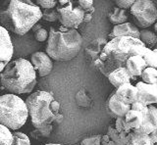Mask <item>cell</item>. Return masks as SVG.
Returning <instances> with one entry per match:
<instances>
[{
	"label": "cell",
	"instance_id": "1",
	"mask_svg": "<svg viewBox=\"0 0 157 145\" xmlns=\"http://www.w3.org/2000/svg\"><path fill=\"white\" fill-rule=\"evenodd\" d=\"M41 18L40 7L32 1L9 0L0 8L1 27L19 35H26Z\"/></svg>",
	"mask_w": 157,
	"mask_h": 145
},
{
	"label": "cell",
	"instance_id": "2",
	"mask_svg": "<svg viewBox=\"0 0 157 145\" xmlns=\"http://www.w3.org/2000/svg\"><path fill=\"white\" fill-rule=\"evenodd\" d=\"M145 45L140 39L128 36L110 39L102 50L94 67L105 76H109L118 68L126 67V62L135 55H140Z\"/></svg>",
	"mask_w": 157,
	"mask_h": 145
},
{
	"label": "cell",
	"instance_id": "3",
	"mask_svg": "<svg viewBox=\"0 0 157 145\" xmlns=\"http://www.w3.org/2000/svg\"><path fill=\"white\" fill-rule=\"evenodd\" d=\"M82 45V37L77 30L63 26L51 27L45 52L52 60L66 62L78 56Z\"/></svg>",
	"mask_w": 157,
	"mask_h": 145
},
{
	"label": "cell",
	"instance_id": "4",
	"mask_svg": "<svg viewBox=\"0 0 157 145\" xmlns=\"http://www.w3.org/2000/svg\"><path fill=\"white\" fill-rule=\"evenodd\" d=\"M0 83L11 94L29 93L36 87V72L31 61L18 58L5 67L0 74Z\"/></svg>",
	"mask_w": 157,
	"mask_h": 145
},
{
	"label": "cell",
	"instance_id": "5",
	"mask_svg": "<svg viewBox=\"0 0 157 145\" xmlns=\"http://www.w3.org/2000/svg\"><path fill=\"white\" fill-rule=\"evenodd\" d=\"M25 102L32 124L36 128L52 125L60 114V103L48 91L37 90L29 95Z\"/></svg>",
	"mask_w": 157,
	"mask_h": 145
},
{
	"label": "cell",
	"instance_id": "6",
	"mask_svg": "<svg viewBox=\"0 0 157 145\" xmlns=\"http://www.w3.org/2000/svg\"><path fill=\"white\" fill-rule=\"evenodd\" d=\"M29 111L26 102L15 94L0 96V125L17 130L26 124Z\"/></svg>",
	"mask_w": 157,
	"mask_h": 145
},
{
	"label": "cell",
	"instance_id": "7",
	"mask_svg": "<svg viewBox=\"0 0 157 145\" xmlns=\"http://www.w3.org/2000/svg\"><path fill=\"white\" fill-rule=\"evenodd\" d=\"M56 9L59 14V22L61 26L77 30L85 20L86 11L78 5V2L71 0H60Z\"/></svg>",
	"mask_w": 157,
	"mask_h": 145
},
{
	"label": "cell",
	"instance_id": "8",
	"mask_svg": "<svg viewBox=\"0 0 157 145\" xmlns=\"http://www.w3.org/2000/svg\"><path fill=\"white\" fill-rule=\"evenodd\" d=\"M130 10L135 25L142 30L152 26L157 19V8L150 0H136Z\"/></svg>",
	"mask_w": 157,
	"mask_h": 145
},
{
	"label": "cell",
	"instance_id": "9",
	"mask_svg": "<svg viewBox=\"0 0 157 145\" xmlns=\"http://www.w3.org/2000/svg\"><path fill=\"white\" fill-rule=\"evenodd\" d=\"M14 46L7 30L0 26V74L13 57Z\"/></svg>",
	"mask_w": 157,
	"mask_h": 145
},
{
	"label": "cell",
	"instance_id": "10",
	"mask_svg": "<svg viewBox=\"0 0 157 145\" xmlns=\"http://www.w3.org/2000/svg\"><path fill=\"white\" fill-rule=\"evenodd\" d=\"M31 63L41 78L48 76L53 69L52 59L46 54V52H34L31 57Z\"/></svg>",
	"mask_w": 157,
	"mask_h": 145
},
{
	"label": "cell",
	"instance_id": "11",
	"mask_svg": "<svg viewBox=\"0 0 157 145\" xmlns=\"http://www.w3.org/2000/svg\"><path fill=\"white\" fill-rule=\"evenodd\" d=\"M139 90L137 101L146 106L157 103V86L156 84H148L144 81H139L136 84Z\"/></svg>",
	"mask_w": 157,
	"mask_h": 145
},
{
	"label": "cell",
	"instance_id": "12",
	"mask_svg": "<svg viewBox=\"0 0 157 145\" xmlns=\"http://www.w3.org/2000/svg\"><path fill=\"white\" fill-rule=\"evenodd\" d=\"M106 110L112 118L125 117L127 113L131 110V105H127L117 97L115 91L113 92L106 101Z\"/></svg>",
	"mask_w": 157,
	"mask_h": 145
},
{
	"label": "cell",
	"instance_id": "13",
	"mask_svg": "<svg viewBox=\"0 0 157 145\" xmlns=\"http://www.w3.org/2000/svg\"><path fill=\"white\" fill-rule=\"evenodd\" d=\"M140 31L139 30L135 24L132 23H125L123 25L119 26H115L113 28L112 32L109 33L108 37L110 39L116 37H122V36H128V37H132V38H136V39H140Z\"/></svg>",
	"mask_w": 157,
	"mask_h": 145
},
{
	"label": "cell",
	"instance_id": "14",
	"mask_svg": "<svg viewBox=\"0 0 157 145\" xmlns=\"http://www.w3.org/2000/svg\"><path fill=\"white\" fill-rule=\"evenodd\" d=\"M115 93L117 97L119 98L122 102L127 105H132L137 102V96H139V90L136 87V85L132 84H126L117 88Z\"/></svg>",
	"mask_w": 157,
	"mask_h": 145
},
{
	"label": "cell",
	"instance_id": "15",
	"mask_svg": "<svg viewBox=\"0 0 157 145\" xmlns=\"http://www.w3.org/2000/svg\"><path fill=\"white\" fill-rule=\"evenodd\" d=\"M157 129V108L154 106H148V114L144 118V123L139 129L134 130L136 133L147 134L149 135L151 132Z\"/></svg>",
	"mask_w": 157,
	"mask_h": 145
},
{
	"label": "cell",
	"instance_id": "16",
	"mask_svg": "<svg viewBox=\"0 0 157 145\" xmlns=\"http://www.w3.org/2000/svg\"><path fill=\"white\" fill-rule=\"evenodd\" d=\"M135 79L136 78H134V76L130 74L129 71L126 69V67L118 68L117 70L113 71L111 74L108 76V80H109L111 84L114 86L116 89L119 88L123 84H131L132 80H135Z\"/></svg>",
	"mask_w": 157,
	"mask_h": 145
},
{
	"label": "cell",
	"instance_id": "17",
	"mask_svg": "<svg viewBox=\"0 0 157 145\" xmlns=\"http://www.w3.org/2000/svg\"><path fill=\"white\" fill-rule=\"evenodd\" d=\"M107 39L104 37H99L97 39L91 41L86 48V55L88 61L91 63L92 66H94L95 61L99 58L102 50L104 49L105 45L107 44Z\"/></svg>",
	"mask_w": 157,
	"mask_h": 145
},
{
	"label": "cell",
	"instance_id": "18",
	"mask_svg": "<svg viewBox=\"0 0 157 145\" xmlns=\"http://www.w3.org/2000/svg\"><path fill=\"white\" fill-rule=\"evenodd\" d=\"M146 68H147L146 63L140 55L132 56L126 62V69L129 71V72L134 78L140 76L142 72H144Z\"/></svg>",
	"mask_w": 157,
	"mask_h": 145
},
{
	"label": "cell",
	"instance_id": "19",
	"mask_svg": "<svg viewBox=\"0 0 157 145\" xmlns=\"http://www.w3.org/2000/svg\"><path fill=\"white\" fill-rule=\"evenodd\" d=\"M144 117L142 116L140 112L132 110V109H131L125 116L126 123L132 130L139 129L141 127L142 123H144Z\"/></svg>",
	"mask_w": 157,
	"mask_h": 145
},
{
	"label": "cell",
	"instance_id": "20",
	"mask_svg": "<svg viewBox=\"0 0 157 145\" xmlns=\"http://www.w3.org/2000/svg\"><path fill=\"white\" fill-rule=\"evenodd\" d=\"M107 18L109 22L112 25L115 26H119L123 25V24L128 23V14L126 10H123L118 7H114L112 10L107 14Z\"/></svg>",
	"mask_w": 157,
	"mask_h": 145
},
{
	"label": "cell",
	"instance_id": "21",
	"mask_svg": "<svg viewBox=\"0 0 157 145\" xmlns=\"http://www.w3.org/2000/svg\"><path fill=\"white\" fill-rule=\"evenodd\" d=\"M81 145H115V143L107 134H97L82 139Z\"/></svg>",
	"mask_w": 157,
	"mask_h": 145
},
{
	"label": "cell",
	"instance_id": "22",
	"mask_svg": "<svg viewBox=\"0 0 157 145\" xmlns=\"http://www.w3.org/2000/svg\"><path fill=\"white\" fill-rule=\"evenodd\" d=\"M126 145H154L151 141L149 135L136 133L134 130L128 135V142Z\"/></svg>",
	"mask_w": 157,
	"mask_h": 145
},
{
	"label": "cell",
	"instance_id": "23",
	"mask_svg": "<svg viewBox=\"0 0 157 145\" xmlns=\"http://www.w3.org/2000/svg\"><path fill=\"white\" fill-rule=\"evenodd\" d=\"M107 135L110 137V139L113 142L115 143V145H126L128 142V135L120 133L115 128V124H111L108 127L107 130Z\"/></svg>",
	"mask_w": 157,
	"mask_h": 145
},
{
	"label": "cell",
	"instance_id": "24",
	"mask_svg": "<svg viewBox=\"0 0 157 145\" xmlns=\"http://www.w3.org/2000/svg\"><path fill=\"white\" fill-rule=\"evenodd\" d=\"M140 56L144 59L147 67L154 68V69L157 70V53H155L153 50H151L145 46L142 49Z\"/></svg>",
	"mask_w": 157,
	"mask_h": 145
},
{
	"label": "cell",
	"instance_id": "25",
	"mask_svg": "<svg viewBox=\"0 0 157 145\" xmlns=\"http://www.w3.org/2000/svg\"><path fill=\"white\" fill-rule=\"evenodd\" d=\"M76 103L83 108H90L92 105V99L86 94V89H80L76 94Z\"/></svg>",
	"mask_w": 157,
	"mask_h": 145
},
{
	"label": "cell",
	"instance_id": "26",
	"mask_svg": "<svg viewBox=\"0 0 157 145\" xmlns=\"http://www.w3.org/2000/svg\"><path fill=\"white\" fill-rule=\"evenodd\" d=\"M140 33V40L144 45H153L157 42V35L154 32H151L149 30H141Z\"/></svg>",
	"mask_w": 157,
	"mask_h": 145
},
{
	"label": "cell",
	"instance_id": "27",
	"mask_svg": "<svg viewBox=\"0 0 157 145\" xmlns=\"http://www.w3.org/2000/svg\"><path fill=\"white\" fill-rule=\"evenodd\" d=\"M142 81L148 84H155L157 81V70L154 68L147 67L141 74Z\"/></svg>",
	"mask_w": 157,
	"mask_h": 145
},
{
	"label": "cell",
	"instance_id": "28",
	"mask_svg": "<svg viewBox=\"0 0 157 145\" xmlns=\"http://www.w3.org/2000/svg\"><path fill=\"white\" fill-rule=\"evenodd\" d=\"M13 133L5 125H0V145H12Z\"/></svg>",
	"mask_w": 157,
	"mask_h": 145
},
{
	"label": "cell",
	"instance_id": "29",
	"mask_svg": "<svg viewBox=\"0 0 157 145\" xmlns=\"http://www.w3.org/2000/svg\"><path fill=\"white\" fill-rule=\"evenodd\" d=\"M53 129V125H48L43 128H36L31 132L32 137L34 139H39L41 137H48Z\"/></svg>",
	"mask_w": 157,
	"mask_h": 145
},
{
	"label": "cell",
	"instance_id": "30",
	"mask_svg": "<svg viewBox=\"0 0 157 145\" xmlns=\"http://www.w3.org/2000/svg\"><path fill=\"white\" fill-rule=\"evenodd\" d=\"M12 145H31V140L27 134L20 132H14Z\"/></svg>",
	"mask_w": 157,
	"mask_h": 145
},
{
	"label": "cell",
	"instance_id": "31",
	"mask_svg": "<svg viewBox=\"0 0 157 145\" xmlns=\"http://www.w3.org/2000/svg\"><path fill=\"white\" fill-rule=\"evenodd\" d=\"M42 19L46 22H56L59 21V14L56 8L53 9H43L42 11Z\"/></svg>",
	"mask_w": 157,
	"mask_h": 145
},
{
	"label": "cell",
	"instance_id": "32",
	"mask_svg": "<svg viewBox=\"0 0 157 145\" xmlns=\"http://www.w3.org/2000/svg\"><path fill=\"white\" fill-rule=\"evenodd\" d=\"M115 128L116 129L122 134H126L128 135L129 133L132 132V129L129 128V125H127L126 121H125V117L122 118H117L115 121Z\"/></svg>",
	"mask_w": 157,
	"mask_h": 145
},
{
	"label": "cell",
	"instance_id": "33",
	"mask_svg": "<svg viewBox=\"0 0 157 145\" xmlns=\"http://www.w3.org/2000/svg\"><path fill=\"white\" fill-rule=\"evenodd\" d=\"M36 3L37 6H40L43 9H53L56 7L58 1H55V0H37Z\"/></svg>",
	"mask_w": 157,
	"mask_h": 145
},
{
	"label": "cell",
	"instance_id": "34",
	"mask_svg": "<svg viewBox=\"0 0 157 145\" xmlns=\"http://www.w3.org/2000/svg\"><path fill=\"white\" fill-rule=\"evenodd\" d=\"M131 109L136 110V111H139V112H140L142 114V116H144V118L147 116V114H148V106L142 104V103L139 102V101L132 104L131 106Z\"/></svg>",
	"mask_w": 157,
	"mask_h": 145
},
{
	"label": "cell",
	"instance_id": "35",
	"mask_svg": "<svg viewBox=\"0 0 157 145\" xmlns=\"http://www.w3.org/2000/svg\"><path fill=\"white\" fill-rule=\"evenodd\" d=\"M48 36H49V32L44 28H41L40 30L34 32V38L39 42L45 41L46 39H48Z\"/></svg>",
	"mask_w": 157,
	"mask_h": 145
},
{
	"label": "cell",
	"instance_id": "36",
	"mask_svg": "<svg viewBox=\"0 0 157 145\" xmlns=\"http://www.w3.org/2000/svg\"><path fill=\"white\" fill-rule=\"evenodd\" d=\"M136 0H116L115 3L118 8L123 9V10H128L134 5Z\"/></svg>",
	"mask_w": 157,
	"mask_h": 145
},
{
	"label": "cell",
	"instance_id": "37",
	"mask_svg": "<svg viewBox=\"0 0 157 145\" xmlns=\"http://www.w3.org/2000/svg\"><path fill=\"white\" fill-rule=\"evenodd\" d=\"M77 2L86 12L91 10L92 8H94V7H93V1H92V0H78V1H77Z\"/></svg>",
	"mask_w": 157,
	"mask_h": 145
},
{
	"label": "cell",
	"instance_id": "38",
	"mask_svg": "<svg viewBox=\"0 0 157 145\" xmlns=\"http://www.w3.org/2000/svg\"><path fill=\"white\" fill-rule=\"evenodd\" d=\"M149 137H150V139H151V141L153 142L154 144L157 142V129L154 130L153 132H151V133L149 134Z\"/></svg>",
	"mask_w": 157,
	"mask_h": 145
},
{
	"label": "cell",
	"instance_id": "39",
	"mask_svg": "<svg viewBox=\"0 0 157 145\" xmlns=\"http://www.w3.org/2000/svg\"><path fill=\"white\" fill-rule=\"evenodd\" d=\"M63 121V115L62 114H59L58 116H57V118L55 119V122L54 123H56V124H60L61 122Z\"/></svg>",
	"mask_w": 157,
	"mask_h": 145
},
{
	"label": "cell",
	"instance_id": "40",
	"mask_svg": "<svg viewBox=\"0 0 157 145\" xmlns=\"http://www.w3.org/2000/svg\"><path fill=\"white\" fill-rule=\"evenodd\" d=\"M42 27H41V25H39V24H36V25H34L33 26V28H32V30L33 31V32H36V31H38V30H40Z\"/></svg>",
	"mask_w": 157,
	"mask_h": 145
},
{
	"label": "cell",
	"instance_id": "41",
	"mask_svg": "<svg viewBox=\"0 0 157 145\" xmlns=\"http://www.w3.org/2000/svg\"><path fill=\"white\" fill-rule=\"evenodd\" d=\"M154 32L157 33V22L154 24Z\"/></svg>",
	"mask_w": 157,
	"mask_h": 145
},
{
	"label": "cell",
	"instance_id": "42",
	"mask_svg": "<svg viewBox=\"0 0 157 145\" xmlns=\"http://www.w3.org/2000/svg\"><path fill=\"white\" fill-rule=\"evenodd\" d=\"M45 145H64V144H55V143H48V144H45Z\"/></svg>",
	"mask_w": 157,
	"mask_h": 145
},
{
	"label": "cell",
	"instance_id": "43",
	"mask_svg": "<svg viewBox=\"0 0 157 145\" xmlns=\"http://www.w3.org/2000/svg\"><path fill=\"white\" fill-rule=\"evenodd\" d=\"M156 84V86H157V81H156V84Z\"/></svg>",
	"mask_w": 157,
	"mask_h": 145
},
{
	"label": "cell",
	"instance_id": "44",
	"mask_svg": "<svg viewBox=\"0 0 157 145\" xmlns=\"http://www.w3.org/2000/svg\"><path fill=\"white\" fill-rule=\"evenodd\" d=\"M154 145H157V142H156V143H155V144H154Z\"/></svg>",
	"mask_w": 157,
	"mask_h": 145
}]
</instances>
